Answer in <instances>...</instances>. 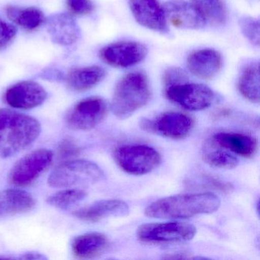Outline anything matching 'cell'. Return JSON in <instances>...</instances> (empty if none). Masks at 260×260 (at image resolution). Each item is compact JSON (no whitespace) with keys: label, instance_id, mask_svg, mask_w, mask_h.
I'll return each mask as SVG.
<instances>
[{"label":"cell","instance_id":"cell-10","mask_svg":"<svg viewBox=\"0 0 260 260\" xmlns=\"http://www.w3.org/2000/svg\"><path fill=\"white\" fill-rule=\"evenodd\" d=\"M166 95L170 101L190 111L208 109L215 100V94L208 86L186 82L168 86Z\"/></svg>","mask_w":260,"mask_h":260},{"label":"cell","instance_id":"cell-2","mask_svg":"<svg viewBox=\"0 0 260 260\" xmlns=\"http://www.w3.org/2000/svg\"><path fill=\"white\" fill-rule=\"evenodd\" d=\"M220 206V199L213 193L181 194L153 202L146 208L144 213L153 218H188L199 214H212Z\"/></svg>","mask_w":260,"mask_h":260},{"label":"cell","instance_id":"cell-30","mask_svg":"<svg viewBox=\"0 0 260 260\" xmlns=\"http://www.w3.org/2000/svg\"><path fill=\"white\" fill-rule=\"evenodd\" d=\"M164 82L167 87L173 85L180 84L185 83L187 76L182 70L178 68H169L164 74Z\"/></svg>","mask_w":260,"mask_h":260},{"label":"cell","instance_id":"cell-12","mask_svg":"<svg viewBox=\"0 0 260 260\" xmlns=\"http://www.w3.org/2000/svg\"><path fill=\"white\" fill-rule=\"evenodd\" d=\"M46 90L34 81H22L9 88L4 94L6 103L15 109H31L45 103Z\"/></svg>","mask_w":260,"mask_h":260},{"label":"cell","instance_id":"cell-22","mask_svg":"<svg viewBox=\"0 0 260 260\" xmlns=\"http://www.w3.org/2000/svg\"><path fill=\"white\" fill-rule=\"evenodd\" d=\"M6 13L10 20L28 31L37 29L45 22L44 13L36 7H22L9 6Z\"/></svg>","mask_w":260,"mask_h":260},{"label":"cell","instance_id":"cell-20","mask_svg":"<svg viewBox=\"0 0 260 260\" xmlns=\"http://www.w3.org/2000/svg\"><path fill=\"white\" fill-rule=\"evenodd\" d=\"M213 139L217 145L243 157H251L255 155L258 147L257 140L245 134L221 132L216 134Z\"/></svg>","mask_w":260,"mask_h":260},{"label":"cell","instance_id":"cell-21","mask_svg":"<svg viewBox=\"0 0 260 260\" xmlns=\"http://www.w3.org/2000/svg\"><path fill=\"white\" fill-rule=\"evenodd\" d=\"M106 76V71L100 67L76 68L68 74L67 83L71 90L84 92L103 81Z\"/></svg>","mask_w":260,"mask_h":260},{"label":"cell","instance_id":"cell-3","mask_svg":"<svg viewBox=\"0 0 260 260\" xmlns=\"http://www.w3.org/2000/svg\"><path fill=\"white\" fill-rule=\"evenodd\" d=\"M151 90L147 76L133 72L121 79L114 92L111 109L120 119H127L148 103Z\"/></svg>","mask_w":260,"mask_h":260},{"label":"cell","instance_id":"cell-17","mask_svg":"<svg viewBox=\"0 0 260 260\" xmlns=\"http://www.w3.org/2000/svg\"><path fill=\"white\" fill-rule=\"evenodd\" d=\"M186 66L193 75L208 80L217 75L221 69L222 57L214 50H200L188 56Z\"/></svg>","mask_w":260,"mask_h":260},{"label":"cell","instance_id":"cell-16","mask_svg":"<svg viewBox=\"0 0 260 260\" xmlns=\"http://www.w3.org/2000/svg\"><path fill=\"white\" fill-rule=\"evenodd\" d=\"M47 30L54 43L73 45L80 38V28L72 16L66 13L53 15L46 20Z\"/></svg>","mask_w":260,"mask_h":260},{"label":"cell","instance_id":"cell-19","mask_svg":"<svg viewBox=\"0 0 260 260\" xmlns=\"http://www.w3.org/2000/svg\"><path fill=\"white\" fill-rule=\"evenodd\" d=\"M107 236L98 232L82 234L74 239L72 250L80 258H92L103 254L109 247Z\"/></svg>","mask_w":260,"mask_h":260},{"label":"cell","instance_id":"cell-4","mask_svg":"<svg viewBox=\"0 0 260 260\" xmlns=\"http://www.w3.org/2000/svg\"><path fill=\"white\" fill-rule=\"evenodd\" d=\"M104 176L103 170L95 162L86 159H69L59 164L48 177V185L53 188L87 185L96 183Z\"/></svg>","mask_w":260,"mask_h":260},{"label":"cell","instance_id":"cell-13","mask_svg":"<svg viewBox=\"0 0 260 260\" xmlns=\"http://www.w3.org/2000/svg\"><path fill=\"white\" fill-rule=\"evenodd\" d=\"M166 19L176 28L199 29L206 20L194 4L185 0H170L164 7Z\"/></svg>","mask_w":260,"mask_h":260},{"label":"cell","instance_id":"cell-27","mask_svg":"<svg viewBox=\"0 0 260 260\" xmlns=\"http://www.w3.org/2000/svg\"><path fill=\"white\" fill-rule=\"evenodd\" d=\"M240 28L245 37L255 45H259V22L250 17H243L240 19Z\"/></svg>","mask_w":260,"mask_h":260},{"label":"cell","instance_id":"cell-1","mask_svg":"<svg viewBox=\"0 0 260 260\" xmlns=\"http://www.w3.org/2000/svg\"><path fill=\"white\" fill-rule=\"evenodd\" d=\"M42 126L36 118L0 109V159L11 157L39 138Z\"/></svg>","mask_w":260,"mask_h":260},{"label":"cell","instance_id":"cell-23","mask_svg":"<svg viewBox=\"0 0 260 260\" xmlns=\"http://www.w3.org/2000/svg\"><path fill=\"white\" fill-rule=\"evenodd\" d=\"M238 88L241 95L251 103L259 102L258 63H251L243 68L239 79Z\"/></svg>","mask_w":260,"mask_h":260},{"label":"cell","instance_id":"cell-5","mask_svg":"<svg viewBox=\"0 0 260 260\" xmlns=\"http://www.w3.org/2000/svg\"><path fill=\"white\" fill-rule=\"evenodd\" d=\"M113 157L118 167L129 174L141 176L157 168L159 153L147 145H125L114 150Z\"/></svg>","mask_w":260,"mask_h":260},{"label":"cell","instance_id":"cell-29","mask_svg":"<svg viewBox=\"0 0 260 260\" xmlns=\"http://www.w3.org/2000/svg\"><path fill=\"white\" fill-rule=\"evenodd\" d=\"M17 30L0 18V50L7 48L16 38Z\"/></svg>","mask_w":260,"mask_h":260},{"label":"cell","instance_id":"cell-14","mask_svg":"<svg viewBox=\"0 0 260 260\" xmlns=\"http://www.w3.org/2000/svg\"><path fill=\"white\" fill-rule=\"evenodd\" d=\"M129 6L134 17L140 25L153 31H167L164 7L159 0H129Z\"/></svg>","mask_w":260,"mask_h":260},{"label":"cell","instance_id":"cell-9","mask_svg":"<svg viewBox=\"0 0 260 260\" xmlns=\"http://www.w3.org/2000/svg\"><path fill=\"white\" fill-rule=\"evenodd\" d=\"M140 127L149 133L156 134L172 139H182L189 135L194 127V121L185 114L167 112L154 119L141 120Z\"/></svg>","mask_w":260,"mask_h":260},{"label":"cell","instance_id":"cell-8","mask_svg":"<svg viewBox=\"0 0 260 260\" xmlns=\"http://www.w3.org/2000/svg\"><path fill=\"white\" fill-rule=\"evenodd\" d=\"M54 153L47 149L35 150L21 158L12 168L10 180L16 186H28L52 164Z\"/></svg>","mask_w":260,"mask_h":260},{"label":"cell","instance_id":"cell-32","mask_svg":"<svg viewBox=\"0 0 260 260\" xmlns=\"http://www.w3.org/2000/svg\"><path fill=\"white\" fill-rule=\"evenodd\" d=\"M19 258H23V259H45V258H46L42 254L34 252H27V253L23 254Z\"/></svg>","mask_w":260,"mask_h":260},{"label":"cell","instance_id":"cell-15","mask_svg":"<svg viewBox=\"0 0 260 260\" xmlns=\"http://www.w3.org/2000/svg\"><path fill=\"white\" fill-rule=\"evenodd\" d=\"M130 213L128 205L119 199L101 200L80 208L74 215L83 221L95 223L109 217H124Z\"/></svg>","mask_w":260,"mask_h":260},{"label":"cell","instance_id":"cell-6","mask_svg":"<svg viewBox=\"0 0 260 260\" xmlns=\"http://www.w3.org/2000/svg\"><path fill=\"white\" fill-rule=\"evenodd\" d=\"M196 233L197 229L191 223H151L141 225L137 230V237L145 243H179L191 240Z\"/></svg>","mask_w":260,"mask_h":260},{"label":"cell","instance_id":"cell-31","mask_svg":"<svg viewBox=\"0 0 260 260\" xmlns=\"http://www.w3.org/2000/svg\"><path fill=\"white\" fill-rule=\"evenodd\" d=\"M80 152L78 146L70 139H65L59 146L58 155L60 158H68L76 156Z\"/></svg>","mask_w":260,"mask_h":260},{"label":"cell","instance_id":"cell-18","mask_svg":"<svg viewBox=\"0 0 260 260\" xmlns=\"http://www.w3.org/2000/svg\"><path fill=\"white\" fill-rule=\"evenodd\" d=\"M36 199L27 191L18 188L0 191V217L24 214L36 206Z\"/></svg>","mask_w":260,"mask_h":260},{"label":"cell","instance_id":"cell-11","mask_svg":"<svg viewBox=\"0 0 260 260\" xmlns=\"http://www.w3.org/2000/svg\"><path fill=\"white\" fill-rule=\"evenodd\" d=\"M147 54V48L139 42H121L105 47L100 56L110 66L125 68L142 61Z\"/></svg>","mask_w":260,"mask_h":260},{"label":"cell","instance_id":"cell-7","mask_svg":"<svg viewBox=\"0 0 260 260\" xmlns=\"http://www.w3.org/2000/svg\"><path fill=\"white\" fill-rule=\"evenodd\" d=\"M107 115L106 101L100 97H89L80 100L69 109L65 123L72 130L89 131L98 126Z\"/></svg>","mask_w":260,"mask_h":260},{"label":"cell","instance_id":"cell-26","mask_svg":"<svg viewBox=\"0 0 260 260\" xmlns=\"http://www.w3.org/2000/svg\"><path fill=\"white\" fill-rule=\"evenodd\" d=\"M204 160L214 168L234 169L239 165L238 158L222 150L208 152L203 156Z\"/></svg>","mask_w":260,"mask_h":260},{"label":"cell","instance_id":"cell-28","mask_svg":"<svg viewBox=\"0 0 260 260\" xmlns=\"http://www.w3.org/2000/svg\"><path fill=\"white\" fill-rule=\"evenodd\" d=\"M70 11L77 16L89 14L94 10V5L91 0H66Z\"/></svg>","mask_w":260,"mask_h":260},{"label":"cell","instance_id":"cell-25","mask_svg":"<svg viewBox=\"0 0 260 260\" xmlns=\"http://www.w3.org/2000/svg\"><path fill=\"white\" fill-rule=\"evenodd\" d=\"M87 196L86 191L80 188H68L54 193L47 199V202L54 208L66 209L83 201Z\"/></svg>","mask_w":260,"mask_h":260},{"label":"cell","instance_id":"cell-24","mask_svg":"<svg viewBox=\"0 0 260 260\" xmlns=\"http://www.w3.org/2000/svg\"><path fill=\"white\" fill-rule=\"evenodd\" d=\"M205 20L214 25H223L228 19L226 8L222 0H192Z\"/></svg>","mask_w":260,"mask_h":260}]
</instances>
